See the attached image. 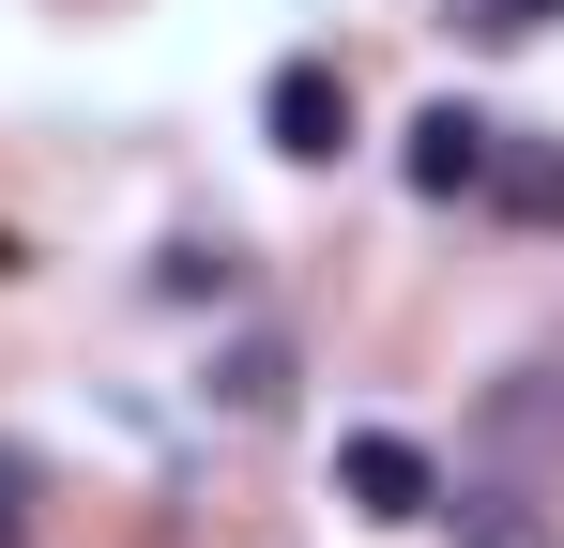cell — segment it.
I'll use <instances>...</instances> for the list:
<instances>
[{"mask_svg":"<svg viewBox=\"0 0 564 548\" xmlns=\"http://www.w3.org/2000/svg\"><path fill=\"white\" fill-rule=\"evenodd\" d=\"M260 138H275L290 168H336V153H351V77H336V62H275V91H260Z\"/></svg>","mask_w":564,"mask_h":548,"instance_id":"cell-1","label":"cell"},{"mask_svg":"<svg viewBox=\"0 0 564 548\" xmlns=\"http://www.w3.org/2000/svg\"><path fill=\"white\" fill-rule=\"evenodd\" d=\"M336 487H351L367 518H443V457L397 442V427H351V442H336Z\"/></svg>","mask_w":564,"mask_h":548,"instance_id":"cell-2","label":"cell"},{"mask_svg":"<svg viewBox=\"0 0 564 548\" xmlns=\"http://www.w3.org/2000/svg\"><path fill=\"white\" fill-rule=\"evenodd\" d=\"M488 153H503V122H488V107H427V122L397 138L412 198H488Z\"/></svg>","mask_w":564,"mask_h":548,"instance_id":"cell-3","label":"cell"},{"mask_svg":"<svg viewBox=\"0 0 564 548\" xmlns=\"http://www.w3.org/2000/svg\"><path fill=\"white\" fill-rule=\"evenodd\" d=\"M488 213L564 229V138H503V153H488Z\"/></svg>","mask_w":564,"mask_h":548,"instance_id":"cell-4","label":"cell"},{"mask_svg":"<svg viewBox=\"0 0 564 548\" xmlns=\"http://www.w3.org/2000/svg\"><path fill=\"white\" fill-rule=\"evenodd\" d=\"M458 548H550L534 487H458Z\"/></svg>","mask_w":564,"mask_h":548,"instance_id":"cell-5","label":"cell"},{"mask_svg":"<svg viewBox=\"0 0 564 548\" xmlns=\"http://www.w3.org/2000/svg\"><path fill=\"white\" fill-rule=\"evenodd\" d=\"M564 427V396H550V365H519L503 396H488V442H550Z\"/></svg>","mask_w":564,"mask_h":548,"instance_id":"cell-6","label":"cell"},{"mask_svg":"<svg viewBox=\"0 0 564 548\" xmlns=\"http://www.w3.org/2000/svg\"><path fill=\"white\" fill-rule=\"evenodd\" d=\"M214 396H229V412H275V396H290V351H275V336H245V351H229V381H214Z\"/></svg>","mask_w":564,"mask_h":548,"instance_id":"cell-7","label":"cell"},{"mask_svg":"<svg viewBox=\"0 0 564 548\" xmlns=\"http://www.w3.org/2000/svg\"><path fill=\"white\" fill-rule=\"evenodd\" d=\"M564 0H473V31H488V46H519V31H550Z\"/></svg>","mask_w":564,"mask_h":548,"instance_id":"cell-8","label":"cell"},{"mask_svg":"<svg viewBox=\"0 0 564 548\" xmlns=\"http://www.w3.org/2000/svg\"><path fill=\"white\" fill-rule=\"evenodd\" d=\"M0 274H31V244H15V229H0Z\"/></svg>","mask_w":564,"mask_h":548,"instance_id":"cell-9","label":"cell"}]
</instances>
